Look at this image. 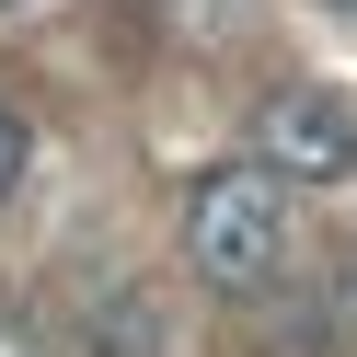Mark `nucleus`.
Returning a JSON list of instances; mask_svg holds the SVG:
<instances>
[{"mask_svg":"<svg viewBox=\"0 0 357 357\" xmlns=\"http://www.w3.org/2000/svg\"><path fill=\"white\" fill-rule=\"evenodd\" d=\"M334 334H346V346H357V254L334 265Z\"/></svg>","mask_w":357,"mask_h":357,"instance_id":"20e7f679","label":"nucleus"},{"mask_svg":"<svg viewBox=\"0 0 357 357\" xmlns=\"http://www.w3.org/2000/svg\"><path fill=\"white\" fill-rule=\"evenodd\" d=\"M24 162H35V139H24V116H12V104H0V196L24 185Z\"/></svg>","mask_w":357,"mask_h":357,"instance_id":"7ed1b4c3","label":"nucleus"},{"mask_svg":"<svg viewBox=\"0 0 357 357\" xmlns=\"http://www.w3.org/2000/svg\"><path fill=\"white\" fill-rule=\"evenodd\" d=\"M334 12H357V0H334Z\"/></svg>","mask_w":357,"mask_h":357,"instance_id":"39448f33","label":"nucleus"},{"mask_svg":"<svg viewBox=\"0 0 357 357\" xmlns=\"http://www.w3.org/2000/svg\"><path fill=\"white\" fill-rule=\"evenodd\" d=\"M242 162L288 173V185H357V93L346 81H288V93H265Z\"/></svg>","mask_w":357,"mask_h":357,"instance_id":"f03ea898","label":"nucleus"},{"mask_svg":"<svg viewBox=\"0 0 357 357\" xmlns=\"http://www.w3.org/2000/svg\"><path fill=\"white\" fill-rule=\"evenodd\" d=\"M185 265H196V288H219V300L277 288V265H288V185L265 162H219L208 185L185 196Z\"/></svg>","mask_w":357,"mask_h":357,"instance_id":"f257e3e1","label":"nucleus"}]
</instances>
